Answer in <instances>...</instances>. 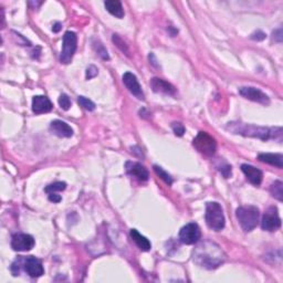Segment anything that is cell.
Here are the masks:
<instances>
[{"mask_svg":"<svg viewBox=\"0 0 283 283\" xmlns=\"http://www.w3.org/2000/svg\"><path fill=\"white\" fill-rule=\"evenodd\" d=\"M78 47V37L73 31H67L63 35V46L62 51L60 54V62L63 64H69L76 51Z\"/></svg>","mask_w":283,"mask_h":283,"instance_id":"cell-6","label":"cell"},{"mask_svg":"<svg viewBox=\"0 0 283 283\" xmlns=\"http://www.w3.org/2000/svg\"><path fill=\"white\" fill-rule=\"evenodd\" d=\"M66 188H67V184L64 183V181H56V183L48 185L44 191H46V193L48 194H51L55 192H62Z\"/></svg>","mask_w":283,"mask_h":283,"instance_id":"cell-22","label":"cell"},{"mask_svg":"<svg viewBox=\"0 0 283 283\" xmlns=\"http://www.w3.org/2000/svg\"><path fill=\"white\" fill-rule=\"evenodd\" d=\"M129 234H131V238L133 241L135 242L136 246L142 250V251H149L152 248V244L149 242L146 237H144L143 234H141L136 229H131L129 231Z\"/></svg>","mask_w":283,"mask_h":283,"instance_id":"cell-18","label":"cell"},{"mask_svg":"<svg viewBox=\"0 0 283 283\" xmlns=\"http://www.w3.org/2000/svg\"><path fill=\"white\" fill-rule=\"evenodd\" d=\"M270 193L276 199L279 201L283 200V184L281 180H276L274 183L271 185L270 187Z\"/></svg>","mask_w":283,"mask_h":283,"instance_id":"cell-21","label":"cell"},{"mask_svg":"<svg viewBox=\"0 0 283 283\" xmlns=\"http://www.w3.org/2000/svg\"><path fill=\"white\" fill-rule=\"evenodd\" d=\"M149 84H151L153 91L156 93H163V94L167 95H174L176 93L175 87L168 83L167 81L161 80L159 78H153Z\"/></svg>","mask_w":283,"mask_h":283,"instance_id":"cell-17","label":"cell"},{"mask_svg":"<svg viewBox=\"0 0 283 283\" xmlns=\"http://www.w3.org/2000/svg\"><path fill=\"white\" fill-rule=\"evenodd\" d=\"M98 73H99L98 68H96L95 66H90L87 69V79L91 80L93 78H95V76L98 75Z\"/></svg>","mask_w":283,"mask_h":283,"instance_id":"cell-29","label":"cell"},{"mask_svg":"<svg viewBox=\"0 0 283 283\" xmlns=\"http://www.w3.org/2000/svg\"><path fill=\"white\" fill-rule=\"evenodd\" d=\"M200 228L195 222L184 226L179 231V240L185 245H195L200 240Z\"/></svg>","mask_w":283,"mask_h":283,"instance_id":"cell-7","label":"cell"},{"mask_svg":"<svg viewBox=\"0 0 283 283\" xmlns=\"http://www.w3.org/2000/svg\"><path fill=\"white\" fill-rule=\"evenodd\" d=\"M239 93H240V95L244 96L245 99L253 101V102H257L264 105L270 104L269 96L266 95L265 93L259 90V88H251V87H244L239 88Z\"/></svg>","mask_w":283,"mask_h":283,"instance_id":"cell-11","label":"cell"},{"mask_svg":"<svg viewBox=\"0 0 283 283\" xmlns=\"http://www.w3.org/2000/svg\"><path fill=\"white\" fill-rule=\"evenodd\" d=\"M93 47L94 49L98 52V54L102 58L103 60H110V55L107 53V50L105 49L104 46L100 41H94L93 42Z\"/></svg>","mask_w":283,"mask_h":283,"instance_id":"cell-24","label":"cell"},{"mask_svg":"<svg viewBox=\"0 0 283 283\" xmlns=\"http://www.w3.org/2000/svg\"><path fill=\"white\" fill-rule=\"evenodd\" d=\"M61 199H62V198L60 195H56V194H54V193L49 194V200L52 201V203H60V201H61Z\"/></svg>","mask_w":283,"mask_h":283,"instance_id":"cell-32","label":"cell"},{"mask_svg":"<svg viewBox=\"0 0 283 283\" xmlns=\"http://www.w3.org/2000/svg\"><path fill=\"white\" fill-rule=\"evenodd\" d=\"M112 40H113V42H114L116 44V46L120 48L121 50H122L123 52H125V53H126V54H128L127 46H126V44H125V42L123 41V40L119 37V35H113Z\"/></svg>","mask_w":283,"mask_h":283,"instance_id":"cell-27","label":"cell"},{"mask_svg":"<svg viewBox=\"0 0 283 283\" xmlns=\"http://www.w3.org/2000/svg\"><path fill=\"white\" fill-rule=\"evenodd\" d=\"M236 217L241 228L246 232H249L252 231L258 226L260 212L254 206H244V207H239L236 210Z\"/></svg>","mask_w":283,"mask_h":283,"instance_id":"cell-3","label":"cell"},{"mask_svg":"<svg viewBox=\"0 0 283 283\" xmlns=\"http://www.w3.org/2000/svg\"><path fill=\"white\" fill-rule=\"evenodd\" d=\"M205 219L208 227L215 230V231H220V230L225 228L226 219L224 212H222L221 206L216 203V201L207 203V205H206Z\"/></svg>","mask_w":283,"mask_h":283,"instance_id":"cell-4","label":"cell"},{"mask_svg":"<svg viewBox=\"0 0 283 283\" xmlns=\"http://www.w3.org/2000/svg\"><path fill=\"white\" fill-rule=\"evenodd\" d=\"M61 28H62V25L60 22H56L53 25V27H52V31L53 32H59L60 30H61Z\"/></svg>","mask_w":283,"mask_h":283,"instance_id":"cell-34","label":"cell"},{"mask_svg":"<svg viewBox=\"0 0 283 283\" xmlns=\"http://www.w3.org/2000/svg\"><path fill=\"white\" fill-rule=\"evenodd\" d=\"M226 253L216 242L206 240L200 242L193 250V260L201 268L212 270L226 261Z\"/></svg>","mask_w":283,"mask_h":283,"instance_id":"cell-1","label":"cell"},{"mask_svg":"<svg viewBox=\"0 0 283 283\" xmlns=\"http://www.w3.org/2000/svg\"><path fill=\"white\" fill-rule=\"evenodd\" d=\"M50 131L52 134H54L59 137H71L73 135V129L68 123L63 122L60 120L52 121L50 124Z\"/></svg>","mask_w":283,"mask_h":283,"instance_id":"cell-14","label":"cell"},{"mask_svg":"<svg viewBox=\"0 0 283 283\" xmlns=\"http://www.w3.org/2000/svg\"><path fill=\"white\" fill-rule=\"evenodd\" d=\"M241 171L244 172L247 179H248L252 185L259 186L261 184L264 174H262V172L259 168L252 166V165L244 164L241 165Z\"/></svg>","mask_w":283,"mask_h":283,"instance_id":"cell-16","label":"cell"},{"mask_svg":"<svg viewBox=\"0 0 283 283\" xmlns=\"http://www.w3.org/2000/svg\"><path fill=\"white\" fill-rule=\"evenodd\" d=\"M154 171L155 173L159 175L161 179H163L165 183H166L167 185H172L173 184V177L169 175V174L167 172H165L163 168L159 167V166H157V165H154Z\"/></svg>","mask_w":283,"mask_h":283,"instance_id":"cell-23","label":"cell"},{"mask_svg":"<svg viewBox=\"0 0 283 283\" xmlns=\"http://www.w3.org/2000/svg\"><path fill=\"white\" fill-rule=\"evenodd\" d=\"M123 83L126 87L127 90L132 93L133 95L136 96L139 100H144L145 95L142 90V87L140 86L139 80H137L136 75L131 73V72H126L123 75Z\"/></svg>","mask_w":283,"mask_h":283,"instance_id":"cell-12","label":"cell"},{"mask_svg":"<svg viewBox=\"0 0 283 283\" xmlns=\"http://www.w3.org/2000/svg\"><path fill=\"white\" fill-rule=\"evenodd\" d=\"M220 173L224 175L225 178H229L230 176H231V166L230 165H225V166H221L219 168Z\"/></svg>","mask_w":283,"mask_h":283,"instance_id":"cell-30","label":"cell"},{"mask_svg":"<svg viewBox=\"0 0 283 283\" xmlns=\"http://www.w3.org/2000/svg\"><path fill=\"white\" fill-rule=\"evenodd\" d=\"M104 6L106 8V10L112 16H114L116 18H123L124 17V9L121 1L119 0H107L104 2Z\"/></svg>","mask_w":283,"mask_h":283,"instance_id":"cell-20","label":"cell"},{"mask_svg":"<svg viewBox=\"0 0 283 283\" xmlns=\"http://www.w3.org/2000/svg\"><path fill=\"white\" fill-rule=\"evenodd\" d=\"M281 227V218L279 217L277 207H270L265 212L261 221V228L265 231H276Z\"/></svg>","mask_w":283,"mask_h":283,"instance_id":"cell-8","label":"cell"},{"mask_svg":"<svg viewBox=\"0 0 283 283\" xmlns=\"http://www.w3.org/2000/svg\"><path fill=\"white\" fill-rule=\"evenodd\" d=\"M53 105L51 101L44 95H37L32 99V111L35 114H42V113H48L52 110Z\"/></svg>","mask_w":283,"mask_h":283,"instance_id":"cell-15","label":"cell"},{"mask_svg":"<svg viewBox=\"0 0 283 283\" xmlns=\"http://www.w3.org/2000/svg\"><path fill=\"white\" fill-rule=\"evenodd\" d=\"M172 128H173V131L174 133H175V135L176 136H183L184 135V133H185V126L181 123H178V122H175V123H173L172 124Z\"/></svg>","mask_w":283,"mask_h":283,"instance_id":"cell-28","label":"cell"},{"mask_svg":"<svg viewBox=\"0 0 283 283\" xmlns=\"http://www.w3.org/2000/svg\"><path fill=\"white\" fill-rule=\"evenodd\" d=\"M59 105L62 110L68 111L71 107V100L67 94H61L59 98Z\"/></svg>","mask_w":283,"mask_h":283,"instance_id":"cell-26","label":"cell"},{"mask_svg":"<svg viewBox=\"0 0 283 283\" xmlns=\"http://www.w3.org/2000/svg\"><path fill=\"white\" fill-rule=\"evenodd\" d=\"M35 247V239L34 237L27 233H16L11 239V248L15 251L25 252L30 251Z\"/></svg>","mask_w":283,"mask_h":283,"instance_id":"cell-9","label":"cell"},{"mask_svg":"<svg viewBox=\"0 0 283 283\" xmlns=\"http://www.w3.org/2000/svg\"><path fill=\"white\" fill-rule=\"evenodd\" d=\"M22 269L25 270L27 274H29L31 278H39L44 273L42 262L34 256L23 257Z\"/></svg>","mask_w":283,"mask_h":283,"instance_id":"cell-10","label":"cell"},{"mask_svg":"<svg viewBox=\"0 0 283 283\" xmlns=\"http://www.w3.org/2000/svg\"><path fill=\"white\" fill-rule=\"evenodd\" d=\"M258 159L262 163L272 165L278 168H283V155L282 154H271V153H265L258 156Z\"/></svg>","mask_w":283,"mask_h":283,"instance_id":"cell-19","label":"cell"},{"mask_svg":"<svg viewBox=\"0 0 283 283\" xmlns=\"http://www.w3.org/2000/svg\"><path fill=\"white\" fill-rule=\"evenodd\" d=\"M265 37H266V35L265 34V32H262V31H257V32H254V34L251 35V39L257 40V41H261V40H265Z\"/></svg>","mask_w":283,"mask_h":283,"instance_id":"cell-31","label":"cell"},{"mask_svg":"<svg viewBox=\"0 0 283 283\" xmlns=\"http://www.w3.org/2000/svg\"><path fill=\"white\" fill-rule=\"evenodd\" d=\"M193 145L195 146L198 152L206 156H213L216 154L217 151L216 140L206 132L198 133L197 136L194 139Z\"/></svg>","mask_w":283,"mask_h":283,"instance_id":"cell-5","label":"cell"},{"mask_svg":"<svg viewBox=\"0 0 283 283\" xmlns=\"http://www.w3.org/2000/svg\"><path fill=\"white\" fill-rule=\"evenodd\" d=\"M78 102L81 106H82L83 108H86V110H88V111H94L95 110V104L93 103L90 99L86 98V96H79Z\"/></svg>","mask_w":283,"mask_h":283,"instance_id":"cell-25","label":"cell"},{"mask_svg":"<svg viewBox=\"0 0 283 283\" xmlns=\"http://www.w3.org/2000/svg\"><path fill=\"white\" fill-rule=\"evenodd\" d=\"M227 129L233 134H239L242 136L254 137L264 141L268 140H278L282 141V128L281 127H262L252 124H246L241 122H231L228 123Z\"/></svg>","mask_w":283,"mask_h":283,"instance_id":"cell-2","label":"cell"},{"mask_svg":"<svg viewBox=\"0 0 283 283\" xmlns=\"http://www.w3.org/2000/svg\"><path fill=\"white\" fill-rule=\"evenodd\" d=\"M273 39L277 40L278 42L282 41V30L281 29H279V30L273 32Z\"/></svg>","mask_w":283,"mask_h":283,"instance_id":"cell-33","label":"cell"},{"mask_svg":"<svg viewBox=\"0 0 283 283\" xmlns=\"http://www.w3.org/2000/svg\"><path fill=\"white\" fill-rule=\"evenodd\" d=\"M125 168H126L128 175L135 177V178L139 179L140 181L148 180L149 177L148 171L142 164L135 163V161H127V163L125 164Z\"/></svg>","mask_w":283,"mask_h":283,"instance_id":"cell-13","label":"cell"}]
</instances>
